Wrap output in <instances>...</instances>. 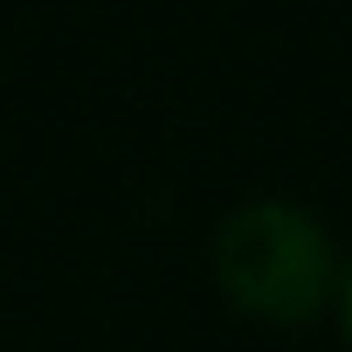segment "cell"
<instances>
[{
	"label": "cell",
	"instance_id": "obj_1",
	"mask_svg": "<svg viewBox=\"0 0 352 352\" xmlns=\"http://www.w3.org/2000/svg\"><path fill=\"white\" fill-rule=\"evenodd\" d=\"M208 263H214L221 297L242 318L283 324V331L324 318L331 297H338V270H345L331 228L311 208L276 201V194L228 208L221 228H214V242H208Z\"/></svg>",
	"mask_w": 352,
	"mask_h": 352
},
{
	"label": "cell",
	"instance_id": "obj_2",
	"mask_svg": "<svg viewBox=\"0 0 352 352\" xmlns=\"http://www.w3.org/2000/svg\"><path fill=\"white\" fill-rule=\"evenodd\" d=\"M331 318H338V338H345V352H352V263L338 270V297H331Z\"/></svg>",
	"mask_w": 352,
	"mask_h": 352
}]
</instances>
